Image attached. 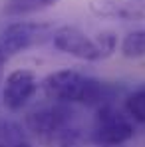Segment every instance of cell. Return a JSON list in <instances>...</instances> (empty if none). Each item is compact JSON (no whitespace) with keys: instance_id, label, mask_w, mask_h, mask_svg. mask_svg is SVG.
<instances>
[{"instance_id":"obj_1","label":"cell","mask_w":145,"mask_h":147,"mask_svg":"<svg viewBox=\"0 0 145 147\" xmlns=\"http://www.w3.org/2000/svg\"><path fill=\"white\" fill-rule=\"evenodd\" d=\"M40 88L50 101L88 107H97L101 103L113 101L115 94H119L115 86L76 70H58L48 74L40 82Z\"/></svg>"},{"instance_id":"obj_2","label":"cell","mask_w":145,"mask_h":147,"mask_svg":"<svg viewBox=\"0 0 145 147\" xmlns=\"http://www.w3.org/2000/svg\"><path fill=\"white\" fill-rule=\"evenodd\" d=\"M26 129L46 147L78 145L86 139L78 119V111L70 103L50 101L32 109L24 117Z\"/></svg>"},{"instance_id":"obj_3","label":"cell","mask_w":145,"mask_h":147,"mask_svg":"<svg viewBox=\"0 0 145 147\" xmlns=\"http://www.w3.org/2000/svg\"><path fill=\"white\" fill-rule=\"evenodd\" d=\"M52 44L56 50L72 58L99 62L113 56L117 50V34L113 30H101L92 38L76 26H60L52 34Z\"/></svg>"},{"instance_id":"obj_4","label":"cell","mask_w":145,"mask_h":147,"mask_svg":"<svg viewBox=\"0 0 145 147\" xmlns=\"http://www.w3.org/2000/svg\"><path fill=\"white\" fill-rule=\"evenodd\" d=\"M135 135L133 119L115 107L113 101L97 105V111L92 121L90 141L96 145H123Z\"/></svg>"},{"instance_id":"obj_5","label":"cell","mask_w":145,"mask_h":147,"mask_svg":"<svg viewBox=\"0 0 145 147\" xmlns=\"http://www.w3.org/2000/svg\"><path fill=\"white\" fill-rule=\"evenodd\" d=\"M54 26L48 22H34V20H20L8 24L0 34V46L6 50V54H20L34 48L38 44H44L52 40Z\"/></svg>"},{"instance_id":"obj_6","label":"cell","mask_w":145,"mask_h":147,"mask_svg":"<svg viewBox=\"0 0 145 147\" xmlns=\"http://www.w3.org/2000/svg\"><path fill=\"white\" fill-rule=\"evenodd\" d=\"M38 88H40V80H38V76L32 70H24V68L14 70V72L8 74L6 80H4L2 98H0L2 99V105L8 111L16 113L36 96Z\"/></svg>"},{"instance_id":"obj_7","label":"cell","mask_w":145,"mask_h":147,"mask_svg":"<svg viewBox=\"0 0 145 147\" xmlns=\"http://www.w3.org/2000/svg\"><path fill=\"white\" fill-rule=\"evenodd\" d=\"M90 10L101 18L137 22L145 18V0H92Z\"/></svg>"},{"instance_id":"obj_8","label":"cell","mask_w":145,"mask_h":147,"mask_svg":"<svg viewBox=\"0 0 145 147\" xmlns=\"http://www.w3.org/2000/svg\"><path fill=\"white\" fill-rule=\"evenodd\" d=\"M60 0H6L4 14L10 18H22V16H30L46 8H52Z\"/></svg>"},{"instance_id":"obj_9","label":"cell","mask_w":145,"mask_h":147,"mask_svg":"<svg viewBox=\"0 0 145 147\" xmlns=\"http://www.w3.org/2000/svg\"><path fill=\"white\" fill-rule=\"evenodd\" d=\"M119 50L129 60L145 58V28H139V30H133V32L125 34V38L121 40Z\"/></svg>"},{"instance_id":"obj_10","label":"cell","mask_w":145,"mask_h":147,"mask_svg":"<svg viewBox=\"0 0 145 147\" xmlns=\"http://www.w3.org/2000/svg\"><path fill=\"white\" fill-rule=\"evenodd\" d=\"M123 109H125V113L133 121L145 123V84L139 86V88H135L131 94L125 96Z\"/></svg>"},{"instance_id":"obj_11","label":"cell","mask_w":145,"mask_h":147,"mask_svg":"<svg viewBox=\"0 0 145 147\" xmlns=\"http://www.w3.org/2000/svg\"><path fill=\"white\" fill-rule=\"evenodd\" d=\"M20 141H26L22 125L14 119L0 117V145H16Z\"/></svg>"},{"instance_id":"obj_12","label":"cell","mask_w":145,"mask_h":147,"mask_svg":"<svg viewBox=\"0 0 145 147\" xmlns=\"http://www.w3.org/2000/svg\"><path fill=\"white\" fill-rule=\"evenodd\" d=\"M6 60H8V54H6V50H4L2 46H0V84H2V72H4Z\"/></svg>"},{"instance_id":"obj_13","label":"cell","mask_w":145,"mask_h":147,"mask_svg":"<svg viewBox=\"0 0 145 147\" xmlns=\"http://www.w3.org/2000/svg\"><path fill=\"white\" fill-rule=\"evenodd\" d=\"M0 147H32L28 141H20V143H16V145H0Z\"/></svg>"},{"instance_id":"obj_14","label":"cell","mask_w":145,"mask_h":147,"mask_svg":"<svg viewBox=\"0 0 145 147\" xmlns=\"http://www.w3.org/2000/svg\"><path fill=\"white\" fill-rule=\"evenodd\" d=\"M101 147H121V145H101Z\"/></svg>"},{"instance_id":"obj_15","label":"cell","mask_w":145,"mask_h":147,"mask_svg":"<svg viewBox=\"0 0 145 147\" xmlns=\"http://www.w3.org/2000/svg\"><path fill=\"white\" fill-rule=\"evenodd\" d=\"M62 147H76V145H62Z\"/></svg>"}]
</instances>
